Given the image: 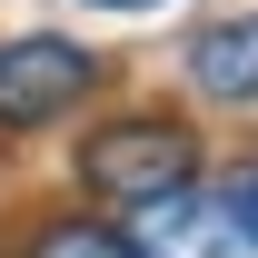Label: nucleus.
<instances>
[{
  "mask_svg": "<svg viewBox=\"0 0 258 258\" xmlns=\"http://www.w3.org/2000/svg\"><path fill=\"white\" fill-rule=\"evenodd\" d=\"M189 80L209 99H228V109H248L258 99V10H228V20H209L189 40Z\"/></svg>",
  "mask_w": 258,
  "mask_h": 258,
  "instance_id": "4",
  "label": "nucleus"
},
{
  "mask_svg": "<svg viewBox=\"0 0 258 258\" xmlns=\"http://www.w3.org/2000/svg\"><path fill=\"white\" fill-rule=\"evenodd\" d=\"M119 238H129L139 258H258V238L238 228V209H228L219 189H179V199H159V209H139Z\"/></svg>",
  "mask_w": 258,
  "mask_h": 258,
  "instance_id": "3",
  "label": "nucleus"
},
{
  "mask_svg": "<svg viewBox=\"0 0 258 258\" xmlns=\"http://www.w3.org/2000/svg\"><path fill=\"white\" fill-rule=\"evenodd\" d=\"M80 179H90L109 209H159V199L199 189V139L179 119H159V109H139V119H99L90 139H80Z\"/></svg>",
  "mask_w": 258,
  "mask_h": 258,
  "instance_id": "1",
  "label": "nucleus"
},
{
  "mask_svg": "<svg viewBox=\"0 0 258 258\" xmlns=\"http://www.w3.org/2000/svg\"><path fill=\"white\" fill-rule=\"evenodd\" d=\"M30 258H139V248H129L119 228H99V219H60V228H40Z\"/></svg>",
  "mask_w": 258,
  "mask_h": 258,
  "instance_id": "5",
  "label": "nucleus"
},
{
  "mask_svg": "<svg viewBox=\"0 0 258 258\" xmlns=\"http://www.w3.org/2000/svg\"><path fill=\"white\" fill-rule=\"evenodd\" d=\"M90 80H99V60L80 40H60V30L0 40V129H40V119H60V109H80Z\"/></svg>",
  "mask_w": 258,
  "mask_h": 258,
  "instance_id": "2",
  "label": "nucleus"
},
{
  "mask_svg": "<svg viewBox=\"0 0 258 258\" xmlns=\"http://www.w3.org/2000/svg\"><path fill=\"white\" fill-rule=\"evenodd\" d=\"M228 209H238V228H248V238H258V159H238V179H228Z\"/></svg>",
  "mask_w": 258,
  "mask_h": 258,
  "instance_id": "6",
  "label": "nucleus"
},
{
  "mask_svg": "<svg viewBox=\"0 0 258 258\" xmlns=\"http://www.w3.org/2000/svg\"><path fill=\"white\" fill-rule=\"evenodd\" d=\"M90 10H159V0H90Z\"/></svg>",
  "mask_w": 258,
  "mask_h": 258,
  "instance_id": "7",
  "label": "nucleus"
}]
</instances>
